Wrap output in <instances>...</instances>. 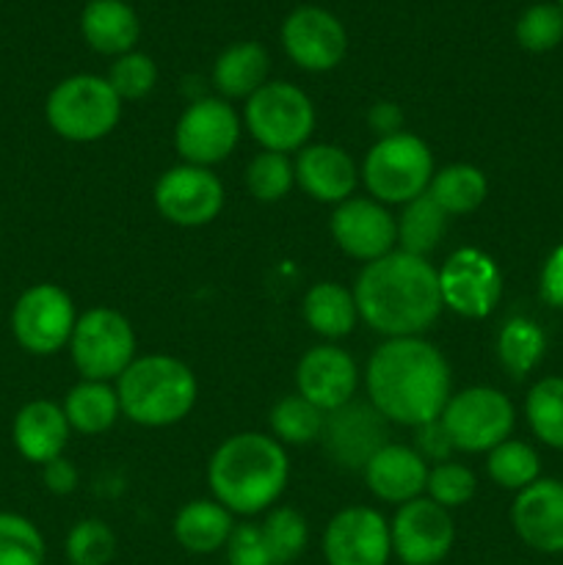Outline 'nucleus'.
I'll use <instances>...</instances> for the list:
<instances>
[{
  "label": "nucleus",
  "mask_w": 563,
  "mask_h": 565,
  "mask_svg": "<svg viewBox=\"0 0 563 565\" xmlns=\"http://www.w3.org/2000/svg\"><path fill=\"white\" fill-rule=\"evenodd\" d=\"M243 125L265 152H298L315 130V105L293 83L270 81L246 99Z\"/></svg>",
  "instance_id": "7"
},
{
  "label": "nucleus",
  "mask_w": 563,
  "mask_h": 565,
  "mask_svg": "<svg viewBox=\"0 0 563 565\" xmlns=\"http://www.w3.org/2000/svg\"><path fill=\"white\" fill-rule=\"evenodd\" d=\"M524 417L535 439L546 447L563 450V379L550 375L530 386L524 401Z\"/></svg>",
  "instance_id": "33"
},
{
  "label": "nucleus",
  "mask_w": 563,
  "mask_h": 565,
  "mask_svg": "<svg viewBox=\"0 0 563 565\" xmlns=\"http://www.w3.org/2000/svg\"><path fill=\"white\" fill-rule=\"evenodd\" d=\"M511 524L519 539L535 552L561 555L563 552V483L535 480L513 500Z\"/></svg>",
  "instance_id": "20"
},
{
  "label": "nucleus",
  "mask_w": 563,
  "mask_h": 565,
  "mask_svg": "<svg viewBox=\"0 0 563 565\" xmlns=\"http://www.w3.org/2000/svg\"><path fill=\"white\" fill-rule=\"evenodd\" d=\"M64 550L70 565H108L116 555V535L99 519H83L70 530Z\"/></svg>",
  "instance_id": "39"
},
{
  "label": "nucleus",
  "mask_w": 563,
  "mask_h": 565,
  "mask_svg": "<svg viewBox=\"0 0 563 565\" xmlns=\"http://www.w3.org/2000/svg\"><path fill=\"white\" fill-rule=\"evenodd\" d=\"M301 312L309 329L323 337L326 342L348 337L359 320L353 290L337 285V281H318V285L309 287Z\"/></svg>",
  "instance_id": "27"
},
{
  "label": "nucleus",
  "mask_w": 563,
  "mask_h": 565,
  "mask_svg": "<svg viewBox=\"0 0 563 565\" xmlns=\"http://www.w3.org/2000/svg\"><path fill=\"white\" fill-rule=\"evenodd\" d=\"M353 298L359 320L386 340L423 337L445 309L434 265L401 248L364 265L353 285Z\"/></svg>",
  "instance_id": "2"
},
{
  "label": "nucleus",
  "mask_w": 563,
  "mask_h": 565,
  "mask_svg": "<svg viewBox=\"0 0 563 565\" xmlns=\"http://www.w3.org/2000/svg\"><path fill=\"white\" fill-rule=\"evenodd\" d=\"M431 199L436 202V207L450 218V215H469L486 202V193H489V182L486 174L478 166L469 163H450L445 169L434 171L428 185Z\"/></svg>",
  "instance_id": "29"
},
{
  "label": "nucleus",
  "mask_w": 563,
  "mask_h": 565,
  "mask_svg": "<svg viewBox=\"0 0 563 565\" xmlns=\"http://www.w3.org/2000/svg\"><path fill=\"white\" fill-rule=\"evenodd\" d=\"M414 430H417V452L425 458V461H436V463L450 461L456 447H453L450 436H447V430L442 428L439 419L419 425V428Z\"/></svg>",
  "instance_id": "43"
},
{
  "label": "nucleus",
  "mask_w": 563,
  "mask_h": 565,
  "mask_svg": "<svg viewBox=\"0 0 563 565\" xmlns=\"http://www.w3.org/2000/svg\"><path fill=\"white\" fill-rule=\"evenodd\" d=\"M0 565H44V539L31 519L0 511Z\"/></svg>",
  "instance_id": "37"
},
{
  "label": "nucleus",
  "mask_w": 563,
  "mask_h": 565,
  "mask_svg": "<svg viewBox=\"0 0 563 565\" xmlns=\"http://www.w3.org/2000/svg\"><path fill=\"white\" fill-rule=\"evenodd\" d=\"M77 312L70 292L50 281L31 285L11 309V334L31 356H53L70 345Z\"/></svg>",
  "instance_id": "10"
},
{
  "label": "nucleus",
  "mask_w": 563,
  "mask_h": 565,
  "mask_svg": "<svg viewBox=\"0 0 563 565\" xmlns=\"http://www.w3.org/2000/svg\"><path fill=\"white\" fill-rule=\"evenodd\" d=\"M447 221L450 218L436 207L428 193L412 199L408 204H403V213L395 218L397 246H401V252L428 259V254L436 252V246L445 237Z\"/></svg>",
  "instance_id": "30"
},
{
  "label": "nucleus",
  "mask_w": 563,
  "mask_h": 565,
  "mask_svg": "<svg viewBox=\"0 0 563 565\" xmlns=\"http://www.w3.org/2000/svg\"><path fill=\"white\" fill-rule=\"evenodd\" d=\"M320 445L334 467L362 472L370 458L390 445V423L370 401H351L326 414Z\"/></svg>",
  "instance_id": "14"
},
{
  "label": "nucleus",
  "mask_w": 563,
  "mask_h": 565,
  "mask_svg": "<svg viewBox=\"0 0 563 565\" xmlns=\"http://www.w3.org/2000/svg\"><path fill=\"white\" fill-rule=\"evenodd\" d=\"M42 480H44V489H47L50 494L66 497L77 489V483H81V475H77V467L70 461V458L59 456V458H53V461L44 463Z\"/></svg>",
  "instance_id": "44"
},
{
  "label": "nucleus",
  "mask_w": 563,
  "mask_h": 565,
  "mask_svg": "<svg viewBox=\"0 0 563 565\" xmlns=\"http://www.w3.org/2000/svg\"><path fill=\"white\" fill-rule=\"evenodd\" d=\"M108 83L116 94H119L121 103H132V99H144L158 83V66L149 58L147 53H130L119 55V58L110 64Z\"/></svg>",
  "instance_id": "41"
},
{
  "label": "nucleus",
  "mask_w": 563,
  "mask_h": 565,
  "mask_svg": "<svg viewBox=\"0 0 563 565\" xmlns=\"http://www.w3.org/2000/svg\"><path fill=\"white\" fill-rule=\"evenodd\" d=\"M70 353L81 379L116 381L136 362V331L119 309L92 307L77 315Z\"/></svg>",
  "instance_id": "8"
},
{
  "label": "nucleus",
  "mask_w": 563,
  "mask_h": 565,
  "mask_svg": "<svg viewBox=\"0 0 563 565\" xmlns=\"http://www.w3.org/2000/svg\"><path fill=\"white\" fill-rule=\"evenodd\" d=\"M174 539L191 555H213L224 550L235 530V519L221 502L193 500L174 516Z\"/></svg>",
  "instance_id": "25"
},
{
  "label": "nucleus",
  "mask_w": 563,
  "mask_h": 565,
  "mask_svg": "<svg viewBox=\"0 0 563 565\" xmlns=\"http://www.w3.org/2000/svg\"><path fill=\"white\" fill-rule=\"evenodd\" d=\"M517 42L528 53H550L563 42V11L557 3H535L519 14Z\"/></svg>",
  "instance_id": "38"
},
{
  "label": "nucleus",
  "mask_w": 563,
  "mask_h": 565,
  "mask_svg": "<svg viewBox=\"0 0 563 565\" xmlns=\"http://www.w3.org/2000/svg\"><path fill=\"white\" fill-rule=\"evenodd\" d=\"M323 557L329 565H386L392 557L390 522L375 508H342L326 524Z\"/></svg>",
  "instance_id": "16"
},
{
  "label": "nucleus",
  "mask_w": 563,
  "mask_h": 565,
  "mask_svg": "<svg viewBox=\"0 0 563 565\" xmlns=\"http://www.w3.org/2000/svg\"><path fill=\"white\" fill-rule=\"evenodd\" d=\"M434 171V154L428 143L414 132L403 130L379 138L370 147L359 177L375 202L408 204L428 191Z\"/></svg>",
  "instance_id": "6"
},
{
  "label": "nucleus",
  "mask_w": 563,
  "mask_h": 565,
  "mask_svg": "<svg viewBox=\"0 0 563 565\" xmlns=\"http://www.w3.org/2000/svg\"><path fill=\"white\" fill-rule=\"evenodd\" d=\"M241 116L226 99H193L177 119L174 147L182 163L210 169L235 152L237 141H241Z\"/></svg>",
  "instance_id": "11"
},
{
  "label": "nucleus",
  "mask_w": 563,
  "mask_h": 565,
  "mask_svg": "<svg viewBox=\"0 0 563 565\" xmlns=\"http://www.w3.org/2000/svg\"><path fill=\"white\" fill-rule=\"evenodd\" d=\"M364 386L386 423L419 428L439 419L453 395V373L434 342L395 337L373 351L364 370Z\"/></svg>",
  "instance_id": "1"
},
{
  "label": "nucleus",
  "mask_w": 563,
  "mask_h": 565,
  "mask_svg": "<svg viewBox=\"0 0 563 565\" xmlns=\"http://www.w3.org/2000/svg\"><path fill=\"white\" fill-rule=\"evenodd\" d=\"M296 185L307 196L323 204H340L353 196L359 182V169L351 154L337 143H307L298 149L296 160Z\"/></svg>",
  "instance_id": "21"
},
{
  "label": "nucleus",
  "mask_w": 563,
  "mask_h": 565,
  "mask_svg": "<svg viewBox=\"0 0 563 565\" xmlns=\"http://www.w3.org/2000/svg\"><path fill=\"white\" fill-rule=\"evenodd\" d=\"M331 237L342 254L368 265L395 252L397 226L386 204L370 196H351L331 213Z\"/></svg>",
  "instance_id": "18"
},
{
  "label": "nucleus",
  "mask_w": 563,
  "mask_h": 565,
  "mask_svg": "<svg viewBox=\"0 0 563 565\" xmlns=\"http://www.w3.org/2000/svg\"><path fill=\"white\" fill-rule=\"evenodd\" d=\"M81 33L99 55L130 53L141 36V22L125 0H88L81 14Z\"/></svg>",
  "instance_id": "24"
},
{
  "label": "nucleus",
  "mask_w": 563,
  "mask_h": 565,
  "mask_svg": "<svg viewBox=\"0 0 563 565\" xmlns=\"http://www.w3.org/2000/svg\"><path fill=\"white\" fill-rule=\"evenodd\" d=\"M368 125L379 132V138L395 136L403 132V110L395 103H375L368 114Z\"/></svg>",
  "instance_id": "46"
},
{
  "label": "nucleus",
  "mask_w": 563,
  "mask_h": 565,
  "mask_svg": "<svg viewBox=\"0 0 563 565\" xmlns=\"http://www.w3.org/2000/svg\"><path fill=\"white\" fill-rule=\"evenodd\" d=\"M475 491H478V478H475L472 469L464 467V463L442 461L428 469L425 494H428V500H434L436 505L447 508V511L467 505L475 497Z\"/></svg>",
  "instance_id": "40"
},
{
  "label": "nucleus",
  "mask_w": 563,
  "mask_h": 565,
  "mask_svg": "<svg viewBox=\"0 0 563 565\" xmlns=\"http://www.w3.org/2000/svg\"><path fill=\"white\" fill-rule=\"evenodd\" d=\"M439 292L442 303L461 318H489L502 298V274L486 252L464 246L442 263Z\"/></svg>",
  "instance_id": "12"
},
{
  "label": "nucleus",
  "mask_w": 563,
  "mask_h": 565,
  "mask_svg": "<svg viewBox=\"0 0 563 565\" xmlns=\"http://www.w3.org/2000/svg\"><path fill=\"white\" fill-rule=\"evenodd\" d=\"M224 552L230 565H276L263 539V530H259V524L252 522L235 524Z\"/></svg>",
  "instance_id": "42"
},
{
  "label": "nucleus",
  "mask_w": 563,
  "mask_h": 565,
  "mask_svg": "<svg viewBox=\"0 0 563 565\" xmlns=\"http://www.w3.org/2000/svg\"><path fill=\"white\" fill-rule=\"evenodd\" d=\"M270 58L268 50L257 42H235L215 58L213 86L221 97L248 99L257 88L268 83Z\"/></svg>",
  "instance_id": "26"
},
{
  "label": "nucleus",
  "mask_w": 563,
  "mask_h": 565,
  "mask_svg": "<svg viewBox=\"0 0 563 565\" xmlns=\"http://www.w3.org/2000/svg\"><path fill=\"white\" fill-rule=\"evenodd\" d=\"M155 207L169 224L196 230L219 218L224 207V185L213 169L180 163L166 169L155 182Z\"/></svg>",
  "instance_id": "13"
},
{
  "label": "nucleus",
  "mask_w": 563,
  "mask_h": 565,
  "mask_svg": "<svg viewBox=\"0 0 563 565\" xmlns=\"http://www.w3.org/2000/svg\"><path fill=\"white\" fill-rule=\"evenodd\" d=\"M557 6H561V11H563V0H557Z\"/></svg>",
  "instance_id": "47"
},
{
  "label": "nucleus",
  "mask_w": 563,
  "mask_h": 565,
  "mask_svg": "<svg viewBox=\"0 0 563 565\" xmlns=\"http://www.w3.org/2000/svg\"><path fill=\"white\" fill-rule=\"evenodd\" d=\"M50 130L72 143H92L108 136L121 119V99L108 77L72 75L55 83L44 103Z\"/></svg>",
  "instance_id": "5"
},
{
  "label": "nucleus",
  "mask_w": 563,
  "mask_h": 565,
  "mask_svg": "<svg viewBox=\"0 0 563 565\" xmlns=\"http://www.w3.org/2000/svg\"><path fill=\"white\" fill-rule=\"evenodd\" d=\"M282 44L301 70L329 72L346 58L348 33L331 11L320 6H298L282 22Z\"/></svg>",
  "instance_id": "17"
},
{
  "label": "nucleus",
  "mask_w": 563,
  "mask_h": 565,
  "mask_svg": "<svg viewBox=\"0 0 563 565\" xmlns=\"http://www.w3.org/2000/svg\"><path fill=\"white\" fill-rule=\"evenodd\" d=\"M293 185H296V169H293V160L287 154L265 152V149L254 154L246 169V188L257 202H282Z\"/></svg>",
  "instance_id": "36"
},
{
  "label": "nucleus",
  "mask_w": 563,
  "mask_h": 565,
  "mask_svg": "<svg viewBox=\"0 0 563 565\" xmlns=\"http://www.w3.org/2000/svg\"><path fill=\"white\" fill-rule=\"evenodd\" d=\"M442 428L461 452H489L511 436L517 412L495 386H467L453 392L439 414Z\"/></svg>",
  "instance_id": "9"
},
{
  "label": "nucleus",
  "mask_w": 563,
  "mask_h": 565,
  "mask_svg": "<svg viewBox=\"0 0 563 565\" xmlns=\"http://www.w3.org/2000/svg\"><path fill=\"white\" fill-rule=\"evenodd\" d=\"M546 351V337L530 318H511L497 337V359L513 379H524L539 367Z\"/></svg>",
  "instance_id": "32"
},
{
  "label": "nucleus",
  "mask_w": 563,
  "mask_h": 565,
  "mask_svg": "<svg viewBox=\"0 0 563 565\" xmlns=\"http://www.w3.org/2000/svg\"><path fill=\"white\" fill-rule=\"evenodd\" d=\"M486 472L495 480L500 489L522 491L530 483H535L541 475V458L530 445L517 439H506L489 450V461H486Z\"/></svg>",
  "instance_id": "34"
},
{
  "label": "nucleus",
  "mask_w": 563,
  "mask_h": 565,
  "mask_svg": "<svg viewBox=\"0 0 563 565\" xmlns=\"http://www.w3.org/2000/svg\"><path fill=\"white\" fill-rule=\"evenodd\" d=\"M268 423H270V436H274L282 447L285 445L301 447V445H312V441H320L326 412H320L315 403H309L307 397L293 392V395H285L282 401L274 403Z\"/></svg>",
  "instance_id": "31"
},
{
  "label": "nucleus",
  "mask_w": 563,
  "mask_h": 565,
  "mask_svg": "<svg viewBox=\"0 0 563 565\" xmlns=\"http://www.w3.org/2000/svg\"><path fill=\"white\" fill-rule=\"evenodd\" d=\"M70 434L72 428L66 423L64 408L53 401H44V397L25 403L17 412L14 425H11V439H14L17 452L25 461L39 463V467L64 456Z\"/></svg>",
  "instance_id": "23"
},
{
  "label": "nucleus",
  "mask_w": 563,
  "mask_h": 565,
  "mask_svg": "<svg viewBox=\"0 0 563 565\" xmlns=\"http://www.w3.org/2000/svg\"><path fill=\"white\" fill-rule=\"evenodd\" d=\"M290 475L287 452L274 436L243 430L215 447L208 463V486L213 500L232 516H254L270 511Z\"/></svg>",
  "instance_id": "3"
},
{
  "label": "nucleus",
  "mask_w": 563,
  "mask_h": 565,
  "mask_svg": "<svg viewBox=\"0 0 563 565\" xmlns=\"http://www.w3.org/2000/svg\"><path fill=\"white\" fill-rule=\"evenodd\" d=\"M359 386L357 362L340 345H315L298 359L296 392L320 412H334L353 401Z\"/></svg>",
  "instance_id": "19"
},
{
  "label": "nucleus",
  "mask_w": 563,
  "mask_h": 565,
  "mask_svg": "<svg viewBox=\"0 0 563 565\" xmlns=\"http://www.w3.org/2000/svg\"><path fill=\"white\" fill-rule=\"evenodd\" d=\"M259 530H263V539L265 544H268V552L276 565H290L293 561L301 557L304 550H307V519H304L296 508H270L265 522L259 524Z\"/></svg>",
  "instance_id": "35"
},
{
  "label": "nucleus",
  "mask_w": 563,
  "mask_h": 565,
  "mask_svg": "<svg viewBox=\"0 0 563 565\" xmlns=\"http://www.w3.org/2000/svg\"><path fill=\"white\" fill-rule=\"evenodd\" d=\"M64 414L72 430L86 436L105 434L121 417L119 395L110 381H86L72 386L64 397Z\"/></svg>",
  "instance_id": "28"
},
{
  "label": "nucleus",
  "mask_w": 563,
  "mask_h": 565,
  "mask_svg": "<svg viewBox=\"0 0 563 565\" xmlns=\"http://www.w3.org/2000/svg\"><path fill=\"white\" fill-rule=\"evenodd\" d=\"M541 298H544L550 307L563 309V243L557 248H552V254L546 257L544 268H541Z\"/></svg>",
  "instance_id": "45"
},
{
  "label": "nucleus",
  "mask_w": 563,
  "mask_h": 565,
  "mask_svg": "<svg viewBox=\"0 0 563 565\" xmlns=\"http://www.w3.org/2000/svg\"><path fill=\"white\" fill-rule=\"evenodd\" d=\"M392 552L403 565H439L456 544V524L447 508L428 497L397 505L390 522Z\"/></svg>",
  "instance_id": "15"
},
{
  "label": "nucleus",
  "mask_w": 563,
  "mask_h": 565,
  "mask_svg": "<svg viewBox=\"0 0 563 565\" xmlns=\"http://www.w3.org/2000/svg\"><path fill=\"white\" fill-rule=\"evenodd\" d=\"M121 414L141 428H169L196 406V375L185 362L166 353L136 356L116 379Z\"/></svg>",
  "instance_id": "4"
},
{
  "label": "nucleus",
  "mask_w": 563,
  "mask_h": 565,
  "mask_svg": "<svg viewBox=\"0 0 563 565\" xmlns=\"http://www.w3.org/2000/svg\"><path fill=\"white\" fill-rule=\"evenodd\" d=\"M428 461L414 447L390 441L370 458L362 475L370 494L379 497L381 502L406 505V502L423 497L425 483H428Z\"/></svg>",
  "instance_id": "22"
}]
</instances>
